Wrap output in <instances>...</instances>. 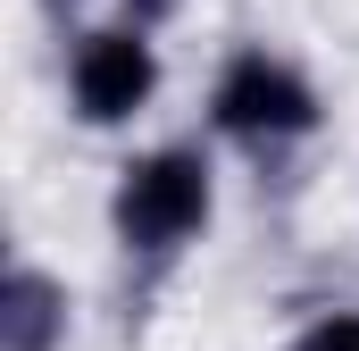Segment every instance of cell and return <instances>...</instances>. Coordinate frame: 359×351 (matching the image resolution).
<instances>
[{
	"label": "cell",
	"mask_w": 359,
	"mask_h": 351,
	"mask_svg": "<svg viewBox=\"0 0 359 351\" xmlns=\"http://www.w3.org/2000/svg\"><path fill=\"white\" fill-rule=\"evenodd\" d=\"M217 201H226V176H217V143L209 134L134 143L117 159V176H109V192H100V226H109L117 267L142 276V284H168L217 234Z\"/></svg>",
	"instance_id": "obj_1"
},
{
	"label": "cell",
	"mask_w": 359,
	"mask_h": 351,
	"mask_svg": "<svg viewBox=\"0 0 359 351\" xmlns=\"http://www.w3.org/2000/svg\"><path fill=\"white\" fill-rule=\"evenodd\" d=\"M334 126V100L318 84V67L301 51H284L268 34H243L226 42V59L209 67L201 92V134L251 168H292L301 151H318Z\"/></svg>",
	"instance_id": "obj_2"
},
{
	"label": "cell",
	"mask_w": 359,
	"mask_h": 351,
	"mask_svg": "<svg viewBox=\"0 0 359 351\" xmlns=\"http://www.w3.org/2000/svg\"><path fill=\"white\" fill-rule=\"evenodd\" d=\"M168 92V34L100 8L59 34V109L84 134H134Z\"/></svg>",
	"instance_id": "obj_3"
},
{
	"label": "cell",
	"mask_w": 359,
	"mask_h": 351,
	"mask_svg": "<svg viewBox=\"0 0 359 351\" xmlns=\"http://www.w3.org/2000/svg\"><path fill=\"white\" fill-rule=\"evenodd\" d=\"M76 343V284L34 251H17L0 276V351H67Z\"/></svg>",
	"instance_id": "obj_4"
},
{
	"label": "cell",
	"mask_w": 359,
	"mask_h": 351,
	"mask_svg": "<svg viewBox=\"0 0 359 351\" xmlns=\"http://www.w3.org/2000/svg\"><path fill=\"white\" fill-rule=\"evenodd\" d=\"M284 351H359V301H326L318 318L292 326V343H284Z\"/></svg>",
	"instance_id": "obj_5"
},
{
	"label": "cell",
	"mask_w": 359,
	"mask_h": 351,
	"mask_svg": "<svg viewBox=\"0 0 359 351\" xmlns=\"http://www.w3.org/2000/svg\"><path fill=\"white\" fill-rule=\"evenodd\" d=\"M117 17H134V25H151V34H176L184 17H192V0H109Z\"/></svg>",
	"instance_id": "obj_6"
},
{
	"label": "cell",
	"mask_w": 359,
	"mask_h": 351,
	"mask_svg": "<svg viewBox=\"0 0 359 351\" xmlns=\"http://www.w3.org/2000/svg\"><path fill=\"white\" fill-rule=\"evenodd\" d=\"M34 8H42V25H59V34H67V25H84V17H100L109 0H34Z\"/></svg>",
	"instance_id": "obj_7"
}]
</instances>
